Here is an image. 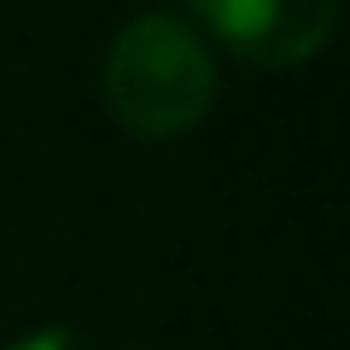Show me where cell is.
<instances>
[{
  "mask_svg": "<svg viewBox=\"0 0 350 350\" xmlns=\"http://www.w3.org/2000/svg\"><path fill=\"white\" fill-rule=\"evenodd\" d=\"M105 111L129 135H181L193 129L216 100V59L193 24L175 12H140L117 29L105 53Z\"/></svg>",
  "mask_w": 350,
  "mask_h": 350,
  "instance_id": "1",
  "label": "cell"
},
{
  "mask_svg": "<svg viewBox=\"0 0 350 350\" xmlns=\"http://www.w3.org/2000/svg\"><path fill=\"white\" fill-rule=\"evenodd\" d=\"M193 12L211 24L222 47L262 70L321 53L338 29V0H193Z\"/></svg>",
  "mask_w": 350,
  "mask_h": 350,
  "instance_id": "2",
  "label": "cell"
}]
</instances>
